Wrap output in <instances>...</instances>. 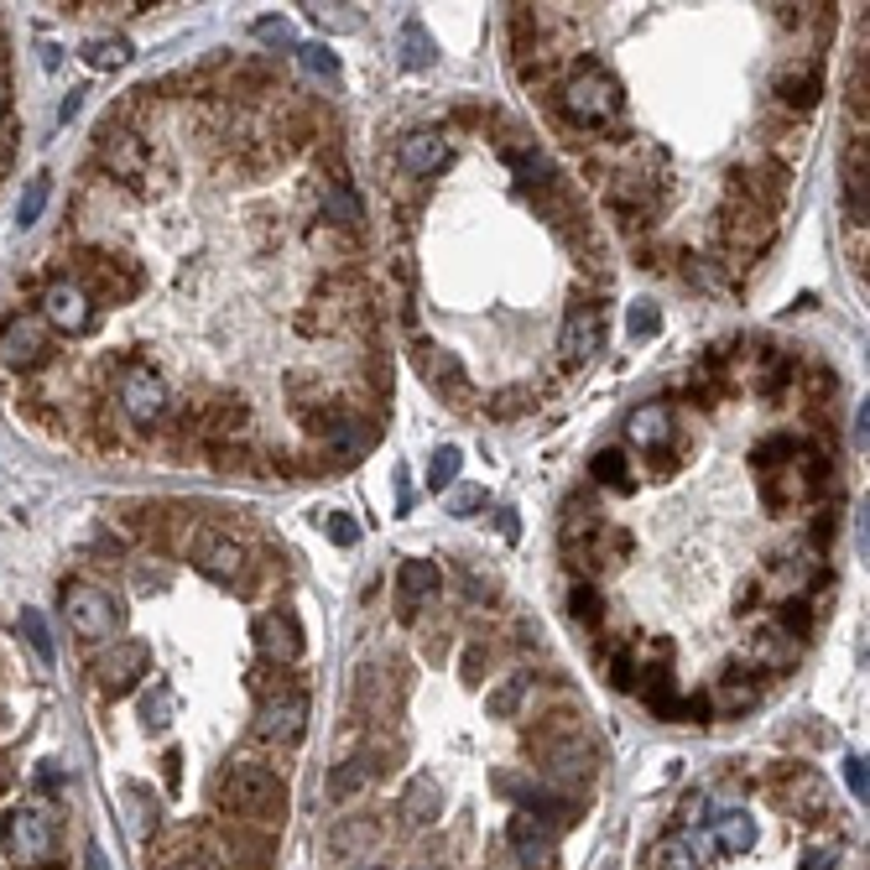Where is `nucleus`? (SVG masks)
I'll list each match as a JSON object with an SVG mask.
<instances>
[{
  "label": "nucleus",
  "instance_id": "49530a36",
  "mask_svg": "<svg viewBox=\"0 0 870 870\" xmlns=\"http://www.w3.org/2000/svg\"><path fill=\"white\" fill-rule=\"evenodd\" d=\"M782 626H787L793 636H802L808 631V611H802V605H782Z\"/></svg>",
  "mask_w": 870,
  "mask_h": 870
},
{
  "label": "nucleus",
  "instance_id": "3c124183",
  "mask_svg": "<svg viewBox=\"0 0 870 870\" xmlns=\"http://www.w3.org/2000/svg\"><path fill=\"white\" fill-rule=\"evenodd\" d=\"M444 866H448V849H444V845H433L412 870H444Z\"/></svg>",
  "mask_w": 870,
  "mask_h": 870
},
{
  "label": "nucleus",
  "instance_id": "4be33fe9",
  "mask_svg": "<svg viewBox=\"0 0 870 870\" xmlns=\"http://www.w3.org/2000/svg\"><path fill=\"white\" fill-rule=\"evenodd\" d=\"M782 798L793 802V813L798 819H823V782H819V772H808V766H798V772L782 782Z\"/></svg>",
  "mask_w": 870,
  "mask_h": 870
},
{
  "label": "nucleus",
  "instance_id": "423d86ee",
  "mask_svg": "<svg viewBox=\"0 0 870 870\" xmlns=\"http://www.w3.org/2000/svg\"><path fill=\"white\" fill-rule=\"evenodd\" d=\"M89 673H95V688L105 699H125L152 673V647L146 641H110V652H99Z\"/></svg>",
  "mask_w": 870,
  "mask_h": 870
},
{
  "label": "nucleus",
  "instance_id": "a211bd4d",
  "mask_svg": "<svg viewBox=\"0 0 870 870\" xmlns=\"http://www.w3.org/2000/svg\"><path fill=\"white\" fill-rule=\"evenodd\" d=\"M714 834L709 829H678L667 845H662V866L667 870H709L714 866Z\"/></svg>",
  "mask_w": 870,
  "mask_h": 870
},
{
  "label": "nucleus",
  "instance_id": "0eeeda50",
  "mask_svg": "<svg viewBox=\"0 0 870 870\" xmlns=\"http://www.w3.org/2000/svg\"><path fill=\"white\" fill-rule=\"evenodd\" d=\"M63 615L78 641H110L120 626V611L110 605V594L95 584H63Z\"/></svg>",
  "mask_w": 870,
  "mask_h": 870
},
{
  "label": "nucleus",
  "instance_id": "a19ab883",
  "mask_svg": "<svg viewBox=\"0 0 870 870\" xmlns=\"http://www.w3.org/2000/svg\"><path fill=\"white\" fill-rule=\"evenodd\" d=\"M568 611L579 615V620H589V626H594L605 605H600V594H594V589H589V584H579V589H573V594H568Z\"/></svg>",
  "mask_w": 870,
  "mask_h": 870
},
{
  "label": "nucleus",
  "instance_id": "2eb2a0df",
  "mask_svg": "<svg viewBox=\"0 0 870 870\" xmlns=\"http://www.w3.org/2000/svg\"><path fill=\"white\" fill-rule=\"evenodd\" d=\"M318 438H324V454H329L334 464H354V459H365L371 448H376V427L365 423V418H345V412H329L324 427H318Z\"/></svg>",
  "mask_w": 870,
  "mask_h": 870
},
{
  "label": "nucleus",
  "instance_id": "2f4dec72",
  "mask_svg": "<svg viewBox=\"0 0 870 870\" xmlns=\"http://www.w3.org/2000/svg\"><path fill=\"white\" fill-rule=\"evenodd\" d=\"M845 198H849V214L866 225V146L849 152V162H845Z\"/></svg>",
  "mask_w": 870,
  "mask_h": 870
},
{
  "label": "nucleus",
  "instance_id": "ea45409f",
  "mask_svg": "<svg viewBox=\"0 0 870 870\" xmlns=\"http://www.w3.org/2000/svg\"><path fill=\"white\" fill-rule=\"evenodd\" d=\"M720 699H725V709H751L756 699H761V688H756V682H735V673H725Z\"/></svg>",
  "mask_w": 870,
  "mask_h": 870
},
{
  "label": "nucleus",
  "instance_id": "1a4fd4ad",
  "mask_svg": "<svg viewBox=\"0 0 870 870\" xmlns=\"http://www.w3.org/2000/svg\"><path fill=\"white\" fill-rule=\"evenodd\" d=\"M506 839L527 870H558V823L537 819V813H511Z\"/></svg>",
  "mask_w": 870,
  "mask_h": 870
},
{
  "label": "nucleus",
  "instance_id": "58836bf2",
  "mask_svg": "<svg viewBox=\"0 0 870 870\" xmlns=\"http://www.w3.org/2000/svg\"><path fill=\"white\" fill-rule=\"evenodd\" d=\"M324 532H329V542H339V547H354V542H360V521H354L350 511H324Z\"/></svg>",
  "mask_w": 870,
  "mask_h": 870
},
{
  "label": "nucleus",
  "instance_id": "f3484780",
  "mask_svg": "<svg viewBox=\"0 0 870 870\" xmlns=\"http://www.w3.org/2000/svg\"><path fill=\"white\" fill-rule=\"evenodd\" d=\"M438 584H444L438 564H427V558H407V564L397 568V611H401V620H412L418 605L438 594Z\"/></svg>",
  "mask_w": 870,
  "mask_h": 870
},
{
  "label": "nucleus",
  "instance_id": "a18cd8bd",
  "mask_svg": "<svg viewBox=\"0 0 870 870\" xmlns=\"http://www.w3.org/2000/svg\"><path fill=\"white\" fill-rule=\"evenodd\" d=\"M256 37H261V43H277V48H292V26L271 22V16H266V22H256Z\"/></svg>",
  "mask_w": 870,
  "mask_h": 870
},
{
  "label": "nucleus",
  "instance_id": "c03bdc74",
  "mask_svg": "<svg viewBox=\"0 0 870 870\" xmlns=\"http://www.w3.org/2000/svg\"><path fill=\"white\" fill-rule=\"evenodd\" d=\"M845 782H849V793L866 802L870 793V776H866V756H845Z\"/></svg>",
  "mask_w": 870,
  "mask_h": 870
},
{
  "label": "nucleus",
  "instance_id": "09e8293b",
  "mask_svg": "<svg viewBox=\"0 0 870 870\" xmlns=\"http://www.w3.org/2000/svg\"><path fill=\"white\" fill-rule=\"evenodd\" d=\"M517 693H521V682H511V688H500V693L491 699V709H495V714H511V709H517Z\"/></svg>",
  "mask_w": 870,
  "mask_h": 870
},
{
  "label": "nucleus",
  "instance_id": "412c9836",
  "mask_svg": "<svg viewBox=\"0 0 870 870\" xmlns=\"http://www.w3.org/2000/svg\"><path fill=\"white\" fill-rule=\"evenodd\" d=\"M397 58H401V69H412V73H423L438 63V43L427 37V26L412 16V22H401L397 32Z\"/></svg>",
  "mask_w": 870,
  "mask_h": 870
},
{
  "label": "nucleus",
  "instance_id": "ddd939ff",
  "mask_svg": "<svg viewBox=\"0 0 870 870\" xmlns=\"http://www.w3.org/2000/svg\"><path fill=\"white\" fill-rule=\"evenodd\" d=\"M99 157H105V167L116 172L120 183H131V189H142L146 172H152L146 142L136 131H125V125H105V131H99Z\"/></svg>",
  "mask_w": 870,
  "mask_h": 870
},
{
  "label": "nucleus",
  "instance_id": "cd10ccee",
  "mask_svg": "<svg viewBox=\"0 0 870 870\" xmlns=\"http://www.w3.org/2000/svg\"><path fill=\"white\" fill-rule=\"evenodd\" d=\"M506 167L517 172L521 183H553V178H558V167L547 162L537 146H527V152H521V146H506Z\"/></svg>",
  "mask_w": 870,
  "mask_h": 870
},
{
  "label": "nucleus",
  "instance_id": "4c0bfd02",
  "mask_svg": "<svg viewBox=\"0 0 870 870\" xmlns=\"http://www.w3.org/2000/svg\"><path fill=\"white\" fill-rule=\"evenodd\" d=\"M782 95H787V105L808 110V105L819 99V73H787V78H782Z\"/></svg>",
  "mask_w": 870,
  "mask_h": 870
},
{
  "label": "nucleus",
  "instance_id": "393cba45",
  "mask_svg": "<svg viewBox=\"0 0 870 870\" xmlns=\"http://www.w3.org/2000/svg\"><path fill=\"white\" fill-rule=\"evenodd\" d=\"M371 782H376V761H371V756H350V761H339V766H334V776H329V798L350 802V798H360V793H365Z\"/></svg>",
  "mask_w": 870,
  "mask_h": 870
},
{
  "label": "nucleus",
  "instance_id": "6ab92c4d",
  "mask_svg": "<svg viewBox=\"0 0 870 870\" xmlns=\"http://www.w3.org/2000/svg\"><path fill=\"white\" fill-rule=\"evenodd\" d=\"M401 167H407L412 178H433V172H444V167H448V136H444V131H412V136L401 142Z\"/></svg>",
  "mask_w": 870,
  "mask_h": 870
},
{
  "label": "nucleus",
  "instance_id": "f704fd0d",
  "mask_svg": "<svg viewBox=\"0 0 870 870\" xmlns=\"http://www.w3.org/2000/svg\"><path fill=\"white\" fill-rule=\"evenodd\" d=\"M459 464H464V454L454 444H444L438 454H433V470H427V485L433 491H448V485H459Z\"/></svg>",
  "mask_w": 870,
  "mask_h": 870
},
{
  "label": "nucleus",
  "instance_id": "4468645a",
  "mask_svg": "<svg viewBox=\"0 0 870 870\" xmlns=\"http://www.w3.org/2000/svg\"><path fill=\"white\" fill-rule=\"evenodd\" d=\"M256 652L266 662H277V673L282 667H292V662H303V652H307V641H303V626L292 620L287 611H266V615H256Z\"/></svg>",
  "mask_w": 870,
  "mask_h": 870
},
{
  "label": "nucleus",
  "instance_id": "9b49d317",
  "mask_svg": "<svg viewBox=\"0 0 870 870\" xmlns=\"http://www.w3.org/2000/svg\"><path fill=\"white\" fill-rule=\"evenodd\" d=\"M52 354L48 345V324L43 318H5V329H0V365H11V371H37L43 360Z\"/></svg>",
  "mask_w": 870,
  "mask_h": 870
},
{
  "label": "nucleus",
  "instance_id": "603ef678",
  "mask_svg": "<svg viewBox=\"0 0 870 870\" xmlns=\"http://www.w3.org/2000/svg\"><path fill=\"white\" fill-rule=\"evenodd\" d=\"M866 423H870V401H866V397H860V412H855V444H860V448H866V444H870V433H866Z\"/></svg>",
  "mask_w": 870,
  "mask_h": 870
},
{
  "label": "nucleus",
  "instance_id": "f257e3e1",
  "mask_svg": "<svg viewBox=\"0 0 870 870\" xmlns=\"http://www.w3.org/2000/svg\"><path fill=\"white\" fill-rule=\"evenodd\" d=\"M532 756H537L542 776L553 782H589L594 776V761H600V746L594 735L579 725V714H547V725L532 729Z\"/></svg>",
  "mask_w": 870,
  "mask_h": 870
},
{
  "label": "nucleus",
  "instance_id": "c85d7f7f",
  "mask_svg": "<svg viewBox=\"0 0 870 870\" xmlns=\"http://www.w3.org/2000/svg\"><path fill=\"white\" fill-rule=\"evenodd\" d=\"M589 474L600 480V485H611V491H631V464H626V454L620 448H600L594 459H589Z\"/></svg>",
  "mask_w": 870,
  "mask_h": 870
},
{
  "label": "nucleus",
  "instance_id": "864d4df0",
  "mask_svg": "<svg viewBox=\"0 0 870 870\" xmlns=\"http://www.w3.org/2000/svg\"><path fill=\"white\" fill-rule=\"evenodd\" d=\"M84 866H89V870H110V860H105V849H99V845H89V849H84Z\"/></svg>",
  "mask_w": 870,
  "mask_h": 870
},
{
  "label": "nucleus",
  "instance_id": "8fccbe9b",
  "mask_svg": "<svg viewBox=\"0 0 870 870\" xmlns=\"http://www.w3.org/2000/svg\"><path fill=\"white\" fill-rule=\"evenodd\" d=\"M162 870H219L209 860V855H183V860H172V866H162Z\"/></svg>",
  "mask_w": 870,
  "mask_h": 870
},
{
  "label": "nucleus",
  "instance_id": "9d476101",
  "mask_svg": "<svg viewBox=\"0 0 870 870\" xmlns=\"http://www.w3.org/2000/svg\"><path fill=\"white\" fill-rule=\"evenodd\" d=\"M600 345H605V318H600V307L594 303L568 307L564 329H558V360H564L568 371H579V365H589V360L600 354Z\"/></svg>",
  "mask_w": 870,
  "mask_h": 870
},
{
  "label": "nucleus",
  "instance_id": "f03ea898",
  "mask_svg": "<svg viewBox=\"0 0 870 870\" xmlns=\"http://www.w3.org/2000/svg\"><path fill=\"white\" fill-rule=\"evenodd\" d=\"M214 798L225 813L251 823H277L287 813V782L261 761H230L219 782H214Z\"/></svg>",
  "mask_w": 870,
  "mask_h": 870
},
{
  "label": "nucleus",
  "instance_id": "20e7f679",
  "mask_svg": "<svg viewBox=\"0 0 870 870\" xmlns=\"http://www.w3.org/2000/svg\"><path fill=\"white\" fill-rule=\"evenodd\" d=\"M558 110H564L573 125H611V120L620 116V84H615V73H605L600 63H584V69L564 84Z\"/></svg>",
  "mask_w": 870,
  "mask_h": 870
},
{
  "label": "nucleus",
  "instance_id": "39448f33",
  "mask_svg": "<svg viewBox=\"0 0 870 870\" xmlns=\"http://www.w3.org/2000/svg\"><path fill=\"white\" fill-rule=\"evenodd\" d=\"M256 735L266 746H298L307 735V693L303 688H277V693H266L256 709Z\"/></svg>",
  "mask_w": 870,
  "mask_h": 870
},
{
  "label": "nucleus",
  "instance_id": "b1692460",
  "mask_svg": "<svg viewBox=\"0 0 870 870\" xmlns=\"http://www.w3.org/2000/svg\"><path fill=\"white\" fill-rule=\"evenodd\" d=\"M714 845L729 849V855H746V849L756 845V819L746 813V808H725V813H714Z\"/></svg>",
  "mask_w": 870,
  "mask_h": 870
},
{
  "label": "nucleus",
  "instance_id": "de8ad7c7",
  "mask_svg": "<svg viewBox=\"0 0 870 870\" xmlns=\"http://www.w3.org/2000/svg\"><path fill=\"white\" fill-rule=\"evenodd\" d=\"M521 407H532V397H521V391H511V397H495V401H491L495 418H506V412H521Z\"/></svg>",
  "mask_w": 870,
  "mask_h": 870
},
{
  "label": "nucleus",
  "instance_id": "473e14b6",
  "mask_svg": "<svg viewBox=\"0 0 870 870\" xmlns=\"http://www.w3.org/2000/svg\"><path fill=\"white\" fill-rule=\"evenodd\" d=\"M292 52H298V63H303L313 78H324V84H339V58H334L324 43H298Z\"/></svg>",
  "mask_w": 870,
  "mask_h": 870
},
{
  "label": "nucleus",
  "instance_id": "72a5a7b5",
  "mask_svg": "<svg viewBox=\"0 0 870 870\" xmlns=\"http://www.w3.org/2000/svg\"><path fill=\"white\" fill-rule=\"evenodd\" d=\"M48 193H52V183H48V178H43V172H37V178L26 183L22 204H16V225H22V230H32V225L43 219V209H48Z\"/></svg>",
  "mask_w": 870,
  "mask_h": 870
},
{
  "label": "nucleus",
  "instance_id": "5fc2aeb1",
  "mask_svg": "<svg viewBox=\"0 0 870 870\" xmlns=\"http://www.w3.org/2000/svg\"><path fill=\"white\" fill-rule=\"evenodd\" d=\"M78 116V89H69V99H63V120Z\"/></svg>",
  "mask_w": 870,
  "mask_h": 870
},
{
  "label": "nucleus",
  "instance_id": "c756f323",
  "mask_svg": "<svg viewBox=\"0 0 870 870\" xmlns=\"http://www.w3.org/2000/svg\"><path fill=\"white\" fill-rule=\"evenodd\" d=\"M329 845H334V855H350V849L380 845V823H376V819H350V823H339V829L329 834Z\"/></svg>",
  "mask_w": 870,
  "mask_h": 870
},
{
  "label": "nucleus",
  "instance_id": "37998d69",
  "mask_svg": "<svg viewBox=\"0 0 870 870\" xmlns=\"http://www.w3.org/2000/svg\"><path fill=\"white\" fill-rule=\"evenodd\" d=\"M480 506H485V491H480V485H464V491H454V500H448L454 517H474Z\"/></svg>",
  "mask_w": 870,
  "mask_h": 870
},
{
  "label": "nucleus",
  "instance_id": "79ce46f5",
  "mask_svg": "<svg viewBox=\"0 0 870 870\" xmlns=\"http://www.w3.org/2000/svg\"><path fill=\"white\" fill-rule=\"evenodd\" d=\"M839 866V845L834 839H819V845H808V855H802V870H834Z\"/></svg>",
  "mask_w": 870,
  "mask_h": 870
},
{
  "label": "nucleus",
  "instance_id": "dca6fc26",
  "mask_svg": "<svg viewBox=\"0 0 870 870\" xmlns=\"http://www.w3.org/2000/svg\"><path fill=\"white\" fill-rule=\"evenodd\" d=\"M120 407H125V418L131 423L152 427L157 418L167 412V386L157 371H146V365H136V371H125L120 376Z\"/></svg>",
  "mask_w": 870,
  "mask_h": 870
},
{
  "label": "nucleus",
  "instance_id": "f8f14e48",
  "mask_svg": "<svg viewBox=\"0 0 870 870\" xmlns=\"http://www.w3.org/2000/svg\"><path fill=\"white\" fill-rule=\"evenodd\" d=\"M43 324H52L58 334H89L95 324V298L84 282H48L43 292Z\"/></svg>",
  "mask_w": 870,
  "mask_h": 870
},
{
  "label": "nucleus",
  "instance_id": "bb28decb",
  "mask_svg": "<svg viewBox=\"0 0 870 870\" xmlns=\"http://www.w3.org/2000/svg\"><path fill=\"white\" fill-rule=\"evenodd\" d=\"M307 22L324 26V32H360V22H365V11L360 5H339V0H324V5H303Z\"/></svg>",
  "mask_w": 870,
  "mask_h": 870
},
{
  "label": "nucleus",
  "instance_id": "6e6d98bb",
  "mask_svg": "<svg viewBox=\"0 0 870 870\" xmlns=\"http://www.w3.org/2000/svg\"><path fill=\"white\" fill-rule=\"evenodd\" d=\"M5 105H11V84L0 78V116H5Z\"/></svg>",
  "mask_w": 870,
  "mask_h": 870
},
{
  "label": "nucleus",
  "instance_id": "6e6552de",
  "mask_svg": "<svg viewBox=\"0 0 870 870\" xmlns=\"http://www.w3.org/2000/svg\"><path fill=\"white\" fill-rule=\"evenodd\" d=\"M189 564L198 568L204 579L230 584V579L245 573V547H240V537L219 532V527H193L189 532Z\"/></svg>",
  "mask_w": 870,
  "mask_h": 870
},
{
  "label": "nucleus",
  "instance_id": "7c9ffc66",
  "mask_svg": "<svg viewBox=\"0 0 870 870\" xmlns=\"http://www.w3.org/2000/svg\"><path fill=\"white\" fill-rule=\"evenodd\" d=\"M84 63L89 69H125L131 63V43L125 37H95V43H84Z\"/></svg>",
  "mask_w": 870,
  "mask_h": 870
},
{
  "label": "nucleus",
  "instance_id": "aec40b11",
  "mask_svg": "<svg viewBox=\"0 0 870 870\" xmlns=\"http://www.w3.org/2000/svg\"><path fill=\"white\" fill-rule=\"evenodd\" d=\"M626 433H631V444H641V448H667L673 444V407H667V401L636 407L631 418H626Z\"/></svg>",
  "mask_w": 870,
  "mask_h": 870
},
{
  "label": "nucleus",
  "instance_id": "e433bc0d",
  "mask_svg": "<svg viewBox=\"0 0 870 870\" xmlns=\"http://www.w3.org/2000/svg\"><path fill=\"white\" fill-rule=\"evenodd\" d=\"M662 329V307L652 303V298H641V303H631V313H626V334L631 339H647V334Z\"/></svg>",
  "mask_w": 870,
  "mask_h": 870
},
{
  "label": "nucleus",
  "instance_id": "a878e982",
  "mask_svg": "<svg viewBox=\"0 0 870 870\" xmlns=\"http://www.w3.org/2000/svg\"><path fill=\"white\" fill-rule=\"evenodd\" d=\"M318 204H324V219H334L339 230H354V225L365 219V209H360V193H354L350 183H345V178H329V183H324V198H318Z\"/></svg>",
  "mask_w": 870,
  "mask_h": 870
},
{
  "label": "nucleus",
  "instance_id": "5701e85b",
  "mask_svg": "<svg viewBox=\"0 0 870 870\" xmlns=\"http://www.w3.org/2000/svg\"><path fill=\"white\" fill-rule=\"evenodd\" d=\"M438 802H444V793H438V782L433 776H412L407 782V793H401V819L418 823V829H427V823L438 819Z\"/></svg>",
  "mask_w": 870,
  "mask_h": 870
},
{
  "label": "nucleus",
  "instance_id": "4d7b16f0",
  "mask_svg": "<svg viewBox=\"0 0 870 870\" xmlns=\"http://www.w3.org/2000/svg\"><path fill=\"white\" fill-rule=\"evenodd\" d=\"M365 870H380V866H365Z\"/></svg>",
  "mask_w": 870,
  "mask_h": 870
},
{
  "label": "nucleus",
  "instance_id": "7ed1b4c3",
  "mask_svg": "<svg viewBox=\"0 0 870 870\" xmlns=\"http://www.w3.org/2000/svg\"><path fill=\"white\" fill-rule=\"evenodd\" d=\"M0 845L22 870H48L58 860V823H52L48 808H11L0 819Z\"/></svg>",
  "mask_w": 870,
  "mask_h": 870
},
{
  "label": "nucleus",
  "instance_id": "c9c22d12",
  "mask_svg": "<svg viewBox=\"0 0 870 870\" xmlns=\"http://www.w3.org/2000/svg\"><path fill=\"white\" fill-rule=\"evenodd\" d=\"M22 636H26V641H32V652H37V657H43V662H52V657H58V652H52L48 615H43V611H32V605H26V611H22Z\"/></svg>",
  "mask_w": 870,
  "mask_h": 870
}]
</instances>
